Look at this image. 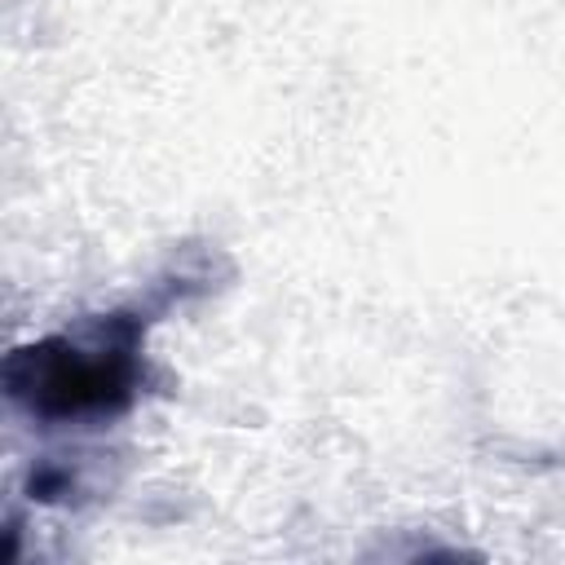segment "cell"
Segmentation results:
<instances>
[{
	"mask_svg": "<svg viewBox=\"0 0 565 565\" xmlns=\"http://www.w3.org/2000/svg\"><path fill=\"white\" fill-rule=\"evenodd\" d=\"M128 384H132V349L110 340L97 344L44 340L9 362L13 397L49 419L110 411L128 397Z\"/></svg>",
	"mask_w": 565,
	"mask_h": 565,
	"instance_id": "6da1fadb",
	"label": "cell"
}]
</instances>
